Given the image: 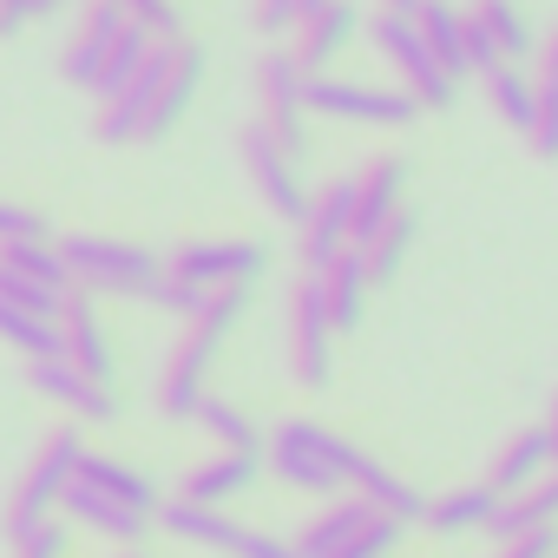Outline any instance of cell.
Returning a JSON list of instances; mask_svg holds the SVG:
<instances>
[{
	"label": "cell",
	"instance_id": "6da1fadb",
	"mask_svg": "<svg viewBox=\"0 0 558 558\" xmlns=\"http://www.w3.org/2000/svg\"><path fill=\"white\" fill-rule=\"evenodd\" d=\"M243 316H250V290H210V296H204V310L184 323V336L171 342V362H165V375H158V414H171V421H191V414H197V401L210 395L204 375H210L217 349L230 342V329H236Z\"/></svg>",
	"mask_w": 558,
	"mask_h": 558
},
{
	"label": "cell",
	"instance_id": "7a4b0ae2",
	"mask_svg": "<svg viewBox=\"0 0 558 558\" xmlns=\"http://www.w3.org/2000/svg\"><path fill=\"white\" fill-rule=\"evenodd\" d=\"M355 440H342L336 427H323V421H283L269 434V473L283 480V486H296V493H323V499H336L342 486H349V473H355Z\"/></svg>",
	"mask_w": 558,
	"mask_h": 558
},
{
	"label": "cell",
	"instance_id": "3957f363",
	"mask_svg": "<svg viewBox=\"0 0 558 558\" xmlns=\"http://www.w3.org/2000/svg\"><path fill=\"white\" fill-rule=\"evenodd\" d=\"M60 263H66V283L86 296H145L165 276V263L125 236H60Z\"/></svg>",
	"mask_w": 558,
	"mask_h": 558
},
{
	"label": "cell",
	"instance_id": "277c9868",
	"mask_svg": "<svg viewBox=\"0 0 558 558\" xmlns=\"http://www.w3.org/2000/svg\"><path fill=\"white\" fill-rule=\"evenodd\" d=\"M368 47L395 66L401 93H408L421 112H447V106L460 99V80H453L427 47H421V34H414V21H408V14H388V8H381V14L368 21Z\"/></svg>",
	"mask_w": 558,
	"mask_h": 558
},
{
	"label": "cell",
	"instance_id": "5b68a950",
	"mask_svg": "<svg viewBox=\"0 0 558 558\" xmlns=\"http://www.w3.org/2000/svg\"><path fill=\"white\" fill-rule=\"evenodd\" d=\"M236 158H243V178H250V191L263 197V210H269V217L303 223V210H310L303 158H296V151H283V138H276L263 119H250V125L236 132Z\"/></svg>",
	"mask_w": 558,
	"mask_h": 558
},
{
	"label": "cell",
	"instance_id": "8992f818",
	"mask_svg": "<svg viewBox=\"0 0 558 558\" xmlns=\"http://www.w3.org/2000/svg\"><path fill=\"white\" fill-rule=\"evenodd\" d=\"M303 112L310 119H342V125H381V132H401L421 119V106L401 93V86H368V80H342V73H323L303 86Z\"/></svg>",
	"mask_w": 558,
	"mask_h": 558
},
{
	"label": "cell",
	"instance_id": "52a82bcc",
	"mask_svg": "<svg viewBox=\"0 0 558 558\" xmlns=\"http://www.w3.org/2000/svg\"><path fill=\"white\" fill-rule=\"evenodd\" d=\"M80 453H86V440H80L73 427H53V434L40 440V453L27 460V473H21V486H14V499H8V538L27 532V525H40V519H53V506L66 499V486H73V473H80Z\"/></svg>",
	"mask_w": 558,
	"mask_h": 558
},
{
	"label": "cell",
	"instance_id": "ba28073f",
	"mask_svg": "<svg viewBox=\"0 0 558 558\" xmlns=\"http://www.w3.org/2000/svg\"><path fill=\"white\" fill-rule=\"evenodd\" d=\"M263 269H269V250L250 236H197V243H178L165 263V276H178L191 290H256Z\"/></svg>",
	"mask_w": 558,
	"mask_h": 558
},
{
	"label": "cell",
	"instance_id": "9c48e42d",
	"mask_svg": "<svg viewBox=\"0 0 558 558\" xmlns=\"http://www.w3.org/2000/svg\"><path fill=\"white\" fill-rule=\"evenodd\" d=\"M256 119L283 138V151H310V112H303V86H310V73L296 66V53L290 47H263V60H256Z\"/></svg>",
	"mask_w": 558,
	"mask_h": 558
},
{
	"label": "cell",
	"instance_id": "30bf717a",
	"mask_svg": "<svg viewBox=\"0 0 558 558\" xmlns=\"http://www.w3.org/2000/svg\"><path fill=\"white\" fill-rule=\"evenodd\" d=\"M408 184H414V171H408V158H395V151H381V158H368L362 171H349V191H355V204H349V250H368V243L408 210Z\"/></svg>",
	"mask_w": 558,
	"mask_h": 558
},
{
	"label": "cell",
	"instance_id": "8fae6325",
	"mask_svg": "<svg viewBox=\"0 0 558 558\" xmlns=\"http://www.w3.org/2000/svg\"><path fill=\"white\" fill-rule=\"evenodd\" d=\"M283 342H290V375L296 388H329L336 375V329L323 316V296H316V276H303V283L290 290V323H283Z\"/></svg>",
	"mask_w": 558,
	"mask_h": 558
},
{
	"label": "cell",
	"instance_id": "7c38bea8",
	"mask_svg": "<svg viewBox=\"0 0 558 558\" xmlns=\"http://www.w3.org/2000/svg\"><path fill=\"white\" fill-rule=\"evenodd\" d=\"M197 86H204V47H197V40H171V66H165V80H158V93H151V106H145L132 145H158V138H171L178 119L191 112Z\"/></svg>",
	"mask_w": 558,
	"mask_h": 558
},
{
	"label": "cell",
	"instance_id": "4fadbf2b",
	"mask_svg": "<svg viewBox=\"0 0 558 558\" xmlns=\"http://www.w3.org/2000/svg\"><path fill=\"white\" fill-rule=\"evenodd\" d=\"M296 66L310 73V80H323V73H336V60L355 47V34H362V8H355V0H323V8L316 14H303L296 27Z\"/></svg>",
	"mask_w": 558,
	"mask_h": 558
},
{
	"label": "cell",
	"instance_id": "5bb4252c",
	"mask_svg": "<svg viewBox=\"0 0 558 558\" xmlns=\"http://www.w3.org/2000/svg\"><path fill=\"white\" fill-rule=\"evenodd\" d=\"M349 204H355L349 178L310 191V210H303V223H296V250H303V269H310V276L349 250Z\"/></svg>",
	"mask_w": 558,
	"mask_h": 558
},
{
	"label": "cell",
	"instance_id": "9a60e30c",
	"mask_svg": "<svg viewBox=\"0 0 558 558\" xmlns=\"http://www.w3.org/2000/svg\"><path fill=\"white\" fill-rule=\"evenodd\" d=\"M119 27H125L119 0H86L73 34H66V47H60V80L66 86H93V73H99V60H106V47H112Z\"/></svg>",
	"mask_w": 558,
	"mask_h": 558
},
{
	"label": "cell",
	"instance_id": "2e32d148",
	"mask_svg": "<svg viewBox=\"0 0 558 558\" xmlns=\"http://www.w3.org/2000/svg\"><path fill=\"white\" fill-rule=\"evenodd\" d=\"M60 336H66V362L86 375V381H99V388H112V336H106V323H99V310H93V296L86 290H66V310H60Z\"/></svg>",
	"mask_w": 558,
	"mask_h": 558
},
{
	"label": "cell",
	"instance_id": "e0dca14e",
	"mask_svg": "<svg viewBox=\"0 0 558 558\" xmlns=\"http://www.w3.org/2000/svg\"><path fill=\"white\" fill-rule=\"evenodd\" d=\"M316 296H323V316H329V329H336V336H355V329H362L375 283H368V269H362V256H355V250H342L336 263H323V269H316Z\"/></svg>",
	"mask_w": 558,
	"mask_h": 558
},
{
	"label": "cell",
	"instance_id": "ac0fdd59",
	"mask_svg": "<svg viewBox=\"0 0 558 558\" xmlns=\"http://www.w3.org/2000/svg\"><path fill=\"white\" fill-rule=\"evenodd\" d=\"M256 473H263V453H210V460H197L191 473H184V486H178V499L184 506H230V499H243L250 486H256Z\"/></svg>",
	"mask_w": 558,
	"mask_h": 558
},
{
	"label": "cell",
	"instance_id": "d6986e66",
	"mask_svg": "<svg viewBox=\"0 0 558 558\" xmlns=\"http://www.w3.org/2000/svg\"><path fill=\"white\" fill-rule=\"evenodd\" d=\"M27 381H34V395H47L53 408H73L80 421H112L119 414V395L86 381L73 362H27Z\"/></svg>",
	"mask_w": 558,
	"mask_h": 558
},
{
	"label": "cell",
	"instance_id": "ffe728a7",
	"mask_svg": "<svg viewBox=\"0 0 558 558\" xmlns=\"http://www.w3.org/2000/svg\"><path fill=\"white\" fill-rule=\"evenodd\" d=\"M73 486H86V493H99V499H112V506H132V512H158V486L138 473V466H125V460H112V453H80V473H73Z\"/></svg>",
	"mask_w": 558,
	"mask_h": 558
},
{
	"label": "cell",
	"instance_id": "44dd1931",
	"mask_svg": "<svg viewBox=\"0 0 558 558\" xmlns=\"http://www.w3.org/2000/svg\"><path fill=\"white\" fill-rule=\"evenodd\" d=\"M349 493H362L375 512H388V519H401V525H421V519H427V499H421V486H408V480H401L395 466H381L375 453H355Z\"/></svg>",
	"mask_w": 558,
	"mask_h": 558
},
{
	"label": "cell",
	"instance_id": "7402d4cb",
	"mask_svg": "<svg viewBox=\"0 0 558 558\" xmlns=\"http://www.w3.org/2000/svg\"><path fill=\"white\" fill-rule=\"evenodd\" d=\"M368 519H375V506H368L362 493H336V499H329V506H323L296 538H290V545H296V558H336V551L368 525Z\"/></svg>",
	"mask_w": 558,
	"mask_h": 558
},
{
	"label": "cell",
	"instance_id": "603a6c76",
	"mask_svg": "<svg viewBox=\"0 0 558 558\" xmlns=\"http://www.w3.org/2000/svg\"><path fill=\"white\" fill-rule=\"evenodd\" d=\"M551 473V440H545V427H519L499 453H493V473H486V486L499 493V499H512V493H525V486H538Z\"/></svg>",
	"mask_w": 558,
	"mask_h": 558
},
{
	"label": "cell",
	"instance_id": "cb8c5ba5",
	"mask_svg": "<svg viewBox=\"0 0 558 558\" xmlns=\"http://www.w3.org/2000/svg\"><path fill=\"white\" fill-rule=\"evenodd\" d=\"M460 14L493 40V53H499L506 66H525V60L538 53V34H532V21H525L519 0H473V8H460Z\"/></svg>",
	"mask_w": 558,
	"mask_h": 558
},
{
	"label": "cell",
	"instance_id": "d4e9b609",
	"mask_svg": "<svg viewBox=\"0 0 558 558\" xmlns=\"http://www.w3.org/2000/svg\"><path fill=\"white\" fill-rule=\"evenodd\" d=\"M408 21H414L421 47H427V53H434L453 80H466V21H460L453 0H414Z\"/></svg>",
	"mask_w": 558,
	"mask_h": 558
},
{
	"label": "cell",
	"instance_id": "484cf974",
	"mask_svg": "<svg viewBox=\"0 0 558 558\" xmlns=\"http://www.w3.org/2000/svg\"><path fill=\"white\" fill-rule=\"evenodd\" d=\"M493 512H499V493L486 480H473V486H453V493L427 499V519L421 525H434L440 538H466V532H486Z\"/></svg>",
	"mask_w": 558,
	"mask_h": 558
},
{
	"label": "cell",
	"instance_id": "4316f807",
	"mask_svg": "<svg viewBox=\"0 0 558 558\" xmlns=\"http://www.w3.org/2000/svg\"><path fill=\"white\" fill-rule=\"evenodd\" d=\"M545 525H558V466L538 480V486H525V493H512V499H499V512H493V538L499 545H512V538H525V532H545Z\"/></svg>",
	"mask_w": 558,
	"mask_h": 558
},
{
	"label": "cell",
	"instance_id": "83f0119b",
	"mask_svg": "<svg viewBox=\"0 0 558 558\" xmlns=\"http://www.w3.org/2000/svg\"><path fill=\"white\" fill-rule=\"evenodd\" d=\"M80 525H93L99 538H119L125 551H138V538L151 532V519L145 512H132V506H112V499H99V493H86V486H66V499H60Z\"/></svg>",
	"mask_w": 558,
	"mask_h": 558
},
{
	"label": "cell",
	"instance_id": "f1b7e54d",
	"mask_svg": "<svg viewBox=\"0 0 558 558\" xmlns=\"http://www.w3.org/2000/svg\"><path fill=\"white\" fill-rule=\"evenodd\" d=\"M151 519H158L171 538H184V545H210V551H230V545H236V532H243L230 512H217V506H184V499L158 506Z\"/></svg>",
	"mask_w": 558,
	"mask_h": 558
},
{
	"label": "cell",
	"instance_id": "f546056e",
	"mask_svg": "<svg viewBox=\"0 0 558 558\" xmlns=\"http://www.w3.org/2000/svg\"><path fill=\"white\" fill-rule=\"evenodd\" d=\"M145 53H151V34L125 21V27L112 34V47H106V60H99V73H93V86H86V93H93L99 106H106V99H119V93L132 86V73L145 66Z\"/></svg>",
	"mask_w": 558,
	"mask_h": 558
},
{
	"label": "cell",
	"instance_id": "4dcf8cb0",
	"mask_svg": "<svg viewBox=\"0 0 558 558\" xmlns=\"http://www.w3.org/2000/svg\"><path fill=\"white\" fill-rule=\"evenodd\" d=\"M480 86H486V99H493L499 125H512V132L525 138V132H532V112H538V80H532L525 66H493Z\"/></svg>",
	"mask_w": 558,
	"mask_h": 558
},
{
	"label": "cell",
	"instance_id": "1f68e13d",
	"mask_svg": "<svg viewBox=\"0 0 558 558\" xmlns=\"http://www.w3.org/2000/svg\"><path fill=\"white\" fill-rule=\"evenodd\" d=\"M191 421L217 440V453H263V427H256L236 401H223V395H204Z\"/></svg>",
	"mask_w": 558,
	"mask_h": 558
},
{
	"label": "cell",
	"instance_id": "d6a6232c",
	"mask_svg": "<svg viewBox=\"0 0 558 558\" xmlns=\"http://www.w3.org/2000/svg\"><path fill=\"white\" fill-rule=\"evenodd\" d=\"M0 342L21 349V362H66V336H60V323H40V316L8 310V303H0Z\"/></svg>",
	"mask_w": 558,
	"mask_h": 558
},
{
	"label": "cell",
	"instance_id": "836d02e7",
	"mask_svg": "<svg viewBox=\"0 0 558 558\" xmlns=\"http://www.w3.org/2000/svg\"><path fill=\"white\" fill-rule=\"evenodd\" d=\"M414 236H421V223H414V210H401L368 250H355L362 256V269H368V283L381 290V283H395V276H401V263H408V250H414Z\"/></svg>",
	"mask_w": 558,
	"mask_h": 558
},
{
	"label": "cell",
	"instance_id": "e575fe53",
	"mask_svg": "<svg viewBox=\"0 0 558 558\" xmlns=\"http://www.w3.org/2000/svg\"><path fill=\"white\" fill-rule=\"evenodd\" d=\"M0 269L27 276V283H47V290H73V283H66V263H60V243H53V236H47V243H8V250H0Z\"/></svg>",
	"mask_w": 558,
	"mask_h": 558
},
{
	"label": "cell",
	"instance_id": "d590c367",
	"mask_svg": "<svg viewBox=\"0 0 558 558\" xmlns=\"http://www.w3.org/2000/svg\"><path fill=\"white\" fill-rule=\"evenodd\" d=\"M0 303H8V310H27V316H40V323H60L66 290H47V283H27V276L0 269Z\"/></svg>",
	"mask_w": 558,
	"mask_h": 558
},
{
	"label": "cell",
	"instance_id": "8d00e7d4",
	"mask_svg": "<svg viewBox=\"0 0 558 558\" xmlns=\"http://www.w3.org/2000/svg\"><path fill=\"white\" fill-rule=\"evenodd\" d=\"M532 151L538 158H558V80H538V112H532Z\"/></svg>",
	"mask_w": 558,
	"mask_h": 558
},
{
	"label": "cell",
	"instance_id": "74e56055",
	"mask_svg": "<svg viewBox=\"0 0 558 558\" xmlns=\"http://www.w3.org/2000/svg\"><path fill=\"white\" fill-rule=\"evenodd\" d=\"M204 296H210V290H191V283H178V276H158V283L145 290V303H158V310H171L178 323H191V316L204 310Z\"/></svg>",
	"mask_w": 558,
	"mask_h": 558
},
{
	"label": "cell",
	"instance_id": "f35d334b",
	"mask_svg": "<svg viewBox=\"0 0 558 558\" xmlns=\"http://www.w3.org/2000/svg\"><path fill=\"white\" fill-rule=\"evenodd\" d=\"M8 243H47V217L0 197V250H8Z\"/></svg>",
	"mask_w": 558,
	"mask_h": 558
},
{
	"label": "cell",
	"instance_id": "ab89813d",
	"mask_svg": "<svg viewBox=\"0 0 558 558\" xmlns=\"http://www.w3.org/2000/svg\"><path fill=\"white\" fill-rule=\"evenodd\" d=\"M14 558H66V525L40 519V525L14 532Z\"/></svg>",
	"mask_w": 558,
	"mask_h": 558
},
{
	"label": "cell",
	"instance_id": "60d3db41",
	"mask_svg": "<svg viewBox=\"0 0 558 558\" xmlns=\"http://www.w3.org/2000/svg\"><path fill=\"white\" fill-rule=\"evenodd\" d=\"M60 8H66V0H0V34H21L27 21H47Z\"/></svg>",
	"mask_w": 558,
	"mask_h": 558
},
{
	"label": "cell",
	"instance_id": "b9f144b4",
	"mask_svg": "<svg viewBox=\"0 0 558 558\" xmlns=\"http://www.w3.org/2000/svg\"><path fill=\"white\" fill-rule=\"evenodd\" d=\"M256 34H290L296 27V0H256Z\"/></svg>",
	"mask_w": 558,
	"mask_h": 558
},
{
	"label": "cell",
	"instance_id": "7bdbcfd3",
	"mask_svg": "<svg viewBox=\"0 0 558 558\" xmlns=\"http://www.w3.org/2000/svg\"><path fill=\"white\" fill-rule=\"evenodd\" d=\"M499 558H558V525H545V532H525V538H512Z\"/></svg>",
	"mask_w": 558,
	"mask_h": 558
},
{
	"label": "cell",
	"instance_id": "ee69618b",
	"mask_svg": "<svg viewBox=\"0 0 558 558\" xmlns=\"http://www.w3.org/2000/svg\"><path fill=\"white\" fill-rule=\"evenodd\" d=\"M538 80H558V27L538 40Z\"/></svg>",
	"mask_w": 558,
	"mask_h": 558
},
{
	"label": "cell",
	"instance_id": "f6af8a7d",
	"mask_svg": "<svg viewBox=\"0 0 558 558\" xmlns=\"http://www.w3.org/2000/svg\"><path fill=\"white\" fill-rule=\"evenodd\" d=\"M381 8H388V14H408V8H414V0H381Z\"/></svg>",
	"mask_w": 558,
	"mask_h": 558
},
{
	"label": "cell",
	"instance_id": "bcb514c9",
	"mask_svg": "<svg viewBox=\"0 0 558 558\" xmlns=\"http://www.w3.org/2000/svg\"><path fill=\"white\" fill-rule=\"evenodd\" d=\"M125 558H145V551H125Z\"/></svg>",
	"mask_w": 558,
	"mask_h": 558
}]
</instances>
